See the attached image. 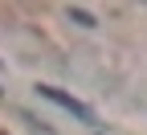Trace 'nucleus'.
Wrapping results in <instances>:
<instances>
[{
    "label": "nucleus",
    "mask_w": 147,
    "mask_h": 135,
    "mask_svg": "<svg viewBox=\"0 0 147 135\" xmlns=\"http://www.w3.org/2000/svg\"><path fill=\"white\" fill-rule=\"evenodd\" d=\"M69 21H78V25H86V29H94V16H90L86 8H69Z\"/></svg>",
    "instance_id": "obj_2"
},
{
    "label": "nucleus",
    "mask_w": 147,
    "mask_h": 135,
    "mask_svg": "<svg viewBox=\"0 0 147 135\" xmlns=\"http://www.w3.org/2000/svg\"><path fill=\"white\" fill-rule=\"evenodd\" d=\"M37 94H41V98H49V102H57L61 111H69V115H78L82 123H90L94 119V111H90L86 102H78V98H69L65 90H57V86H37Z\"/></svg>",
    "instance_id": "obj_1"
}]
</instances>
